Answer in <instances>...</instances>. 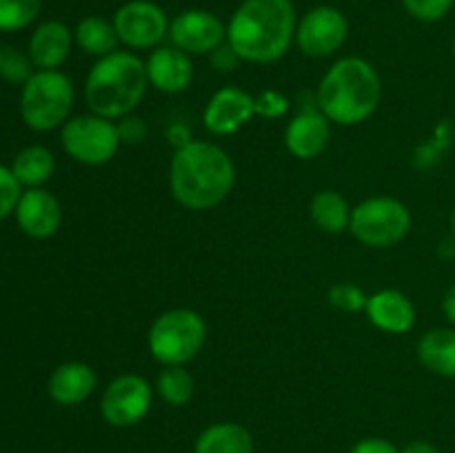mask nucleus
<instances>
[{"instance_id": "obj_1", "label": "nucleus", "mask_w": 455, "mask_h": 453, "mask_svg": "<svg viewBox=\"0 0 455 453\" xmlns=\"http://www.w3.org/2000/svg\"><path fill=\"white\" fill-rule=\"evenodd\" d=\"M298 13L293 0H243L227 22V44L249 65H271L291 49Z\"/></svg>"}, {"instance_id": "obj_2", "label": "nucleus", "mask_w": 455, "mask_h": 453, "mask_svg": "<svg viewBox=\"0 0 455 453\" xmlns=\"http://www.w3.org/2000/svg\"><path fill=\"white\" fill-rule=\"evenodd\" d=\"M235 185V167L222 147L191 140L173 151L169 163V191L180 207L209 211L229 198Z\"/></svg>"}, {"instance_id": "obj_3", "label": "nucleus", "mask_w": 455, "mask_h": 453, "mask_svg": "<svg viewBox=\"0 0 455 453\" xmlns=\"http://www.w3.org/2000/svg\"><path fill=\"white\" fill-rule=\"evenodd\" d=\"M382 83L376 67L360 56H345L324 71L315 91V107L338 127H354L376 114Z\"/></svg>"}, {"instance_id": "obj_4", "label": "nucleus", "mask_w": 455, "mask_h": 453, "mask_svg": "<svg viewBox=\"0 0 455 453\" xmlns=\"http://www.w3.org/2000/svg\"><path fill=\"white\" fill-rule=\"evenodd\" d=\"M147 89L145 60L136 52L118 49L92 65L84 78V100L92 114L120 120L138 109Z\"/></svg>"}, {"instance_id": "obj_5", "label": "nucleus", "mask_w": 455, "mask_h": 453, "mask_svg": "<svg viewBox=\"0 0 455 453\" xmlns=\"http://www.w3.org/2000/svg\"><path fill=\"white\" fill-rule=\"evenodd\" d=\"M207 342V322L203 315L187 306L167 309L151 322L147 346L156 362L163 367H187Z\"/></svg>"}, {"instance_id": "obj_6", "label": "nucleus", "mask_w": 455, "mask_h": 453, "mask_svg": "<svg viewBox=\"0 0 455 453\" xmlns=\"http://www.w3.org/2000/svg\"><path fill=\"white\" fill-rule=\"evenodd\" d=\"M74 83L60 69H36L22 84L20 118L34 131H53L71 118Z\"/></svg>"}, {"instance_id": "obj_7", "label": "nucleus", "mask_w": 455, "mask_h": 453, "mask_svg": "<svg viewBox=\"0 0 455 453\" xmlns=\"http://www.w3.org/2000/svg\"><path fill=\"white\" fill-rule=\"evenodd\" d=\"M411 231V211L391 195H373L351 211L349 234L360 244L371 249H389L403 242Z\"/></svg>"}, {"instance_id": "obj_8", "label": "nucleus", "mask_w": 455, "mask_h": 453, "mask_svg": "<svg viewBox=\"0 0 455 453\" xmlns=\"http://www.w3.org/2000/svg\"><path fill=\"white\" fill-rule=\"evenodd\" d=\"M60 145L71 160L87 167H100L114 160L120 149L116 120L96 114L71 115L60 127Z\"/></svg>"}, {"instance_id": "obj_9", "label": "nucleus", "mask_w": 455, "mask_h": 453, "mask_svg": "<svg viewBox=\"0 0 455 453\" xmlns=\"http://www.w3.org/2000/svg\"><path fill=\"white\" fill-rule=\"evenodd\" d=\"M116 34L129 52H151L169 38V16L154 0H127L111 18Z\"/></svg>"}, {"instance_id": "obj_10", "label": "nucleus", "mask_w": 455, "mask_h": 453, "mask_svg": "<svg viewBox=\"0 0 455 453\" xmlns=\"http://www.w3.org/2000/svg\"><path fill=\"white\" fill-rule=\"evenodd\" d=\"M154 386L138 373H123L105 386L100 398V416L116 429H127L145 420L154 404Z\"/></svg>"}, {"instance_id": "obj_11", "label": "nucleus", "mask_w": 455, "mask_h": 453, "mask_svg": "<svg viewBox=\"0 0 455 453\" xmlns=\"http://www.w3.org/2000/svg\"><path fill=\"white\" fill-rule=\"evenodd\" d=\"M349 36V20L333 4H318L298 18L293 44L309 58L333 56Z\"/></svg>"}, {"instance_id": "obj_12", "label": "nucleus", "mask_w": 455, "mask_h": 453, "mask_svg": "<svg viewBox=\"0 0 455 453\" xmlns=\"http://www.w3.org/2000/svg\"><path fill=\"white\" fill-rule=\"evenodd\" d=\"M169 43L194 56H212L227 43V22L209 9H185L169 22Z\"/></svg>"}, {"instance_id": "obj_13", "label": "nucleus", "mask_w": 455, "mask_h": 453, "mask_svg": "<svg viewBox=\"0 0 455 453\" xmlns=\"http://www.w3.org/2000/svg\"><path fill=\"white\" fill-rule=\"evenodd\" d=\"M256 115V98L244 89L227 84L218 89L203 111V124L213 136H231Z\"/></svg>"}, {"instance_id": "obj_14", "label": "nucleus", "mask_w": 455, "mask_h": 453, "mask_svg": "<svg viewBox=\"0 0 455 453\" xmlns=\"http://www.w3.org/2000/svg\"><path fill=\"white\" fill-rule=\"evenodd\" d=\"M145 69L149 87L158 89L160 93H169V96L187 91L196 76L194 58L173 47L172 43L151 49L145 60Z\"/></svg>"}, {"instance_id": "obj_15", "label": "nucleus", "mask_w": 455, "mask_h": 453, "mask_svg": "<svg viewBox=\"0 0 455 453\" xmlns=\"http://www.w3.org/2000/svg\"><path fill=\"white\" fill-rule=\"evenodd\" d=\"M13 218L22 234L34 240H44L52 238L60 229L62 209L52 191H47L44 187H36V189L22 191Z\"/></svg>"}, {"instance_id": "obj_16", "label": "nucleus", "mask_w": 455, "mask_h": 453, "mask_svg": "<svg viewBox=\"0 0 455 453\" xmlns=\"http://www.w3.org/2000/svg\"><path fill=\"white\" fill-rule=\"evenodd\" d=\"M331 140V123L314 107L293 115L284 129V147L298 160H314L327 149Z\"/></svg>"}, {"instance_id": "obj_17", "label": "nucleus", "mask_w": 455, "mask_h": 453, "mask_svg": "<svg viewBox=\"0 0 455 453\" xmlns=\"http://www.w3.org/2000/svg\"><path fill=\"white\" fill-rule=\"evenodd\" d=\"M74 44V29L67 22L44 20L31 31L27 53L36 69H60Z\"/></svg>"}, {"instance_id": "obj_18", "label": "nucleus", "mask_w": 455, "mask_h": 453, "mask_svg": "<svg viewBox=\"0 0 455 453\" xmlns=\"http://www.w3.org/2000/svg\"><path fill=\"white\" fill-rule=\"evenodd\" d=\"M364 314L378 331L394 333V336L411 331L416 324V306L409 300L407 293L398 289H380L371 293Z\"/></svg>"}, {"instance_id": "obj_19", "label": "nucleus", "mask_w": 455, "mask_h": 453, "mask_svg": "<svg viewBox=\"0 0 455 453\" xmlns=\"http://www.w3.org/2000/svg\"><path fill=\"white\" fill-rule=\"evenodd\" d=\"M98 376L87 362L71 360L58 364L47 382V393L60 407H78L96 391Z\"/></svg>"}, {"instance_id": "obj_20", "label": "nucleus", "mask_w": 455, "mask_h": 453, "mask_svg": "<svg viewBox=\"0 0 455 453\" xmlns=\"http://www.w3.org/2000/svg\"><path fill=\"white\" fill-rule=\"evenodd\" d=\"M418 360L427 371L440 378H455V329H429L418 340Z\"/></svg>"}, {"instance_id": "obj_21", "label": "nucleus", "mask_w": 455, "mask_h": 453, "mask_svg": "<svg viewBox=\"0 0 455 453\" xmlns=\"http://www.w3.org/2000/svg\"><path fill=\"white\" fill-rule=\"evenodd\" d=\"M194 453H253V435L240 422H216L200 431Z\"/></svg>"}, {"instance_id": "obj_22", "label": "nucleus", "mask_w": 455, "mask_h": 453, "mask_svg": "<svg viewBox=\"0 0 455 453\" xmlns=\"http://www.w3.org/2000/svg\"><path fill=\"white\" fill-rule=\"evenodd\" d=\"M74 43L78 44L80 52L98 60V58L118 52L120 40L114 22L107 20L105 16H84L74 27Z\"/></svg>"}, {"instance_id": "obj_23", "label": "nucleus", "mask_w": 455, "mask_h": 453, "mask_svg": "<svg viewBox=\"0 0 455 453\" xmlns=\"http://www.w3.org/2000/svg\"><path fill=\"white\" fill-rule=\"evenodd\" d=\"M351 211L347 198L333 189H323L311 198L309 216L311 222L324 234H345L349 231Z\"/></svg>"}, {"instance_id": "obj_24", "label": "nucleus", "mask_w": 455, "mask_h": 453, "mask_svg": "<svg viewBox=\"0 0 455 453\" xmlns=\"http://www.w3.org/2000/svg\"><path fill=\"white\" fill-rule=\"evenodd\" d=\"M53 169H56V158L43 145L25 147V149L18 151L12 163V171L16 180L22 185V189L44 187V182L52 180Z\"/></svg>"}, {"instance_id": "obj_25", "label": "nucleus", "mask_w": 455, "mask_h": 453, "mask_svg": "<svg viewBox=\"0 0 455 453\" xmlns=\"http://www.w3.org/2000/svg\"><path fill=\"white\" fill-rule=\"evenodd\" d=\"M154 389L169 407H187L196 393V380L187 367H163Z\"/></svg>"}, {"instance_id": "obj_26", "label": "nucleus", "mask_w": 455, "mask_h": 453, "mask_svg": "<svg viewBox=\"0 0 455 453\" xmlns=\"http://www.w3.org/2000/svg\"><path fill=\"white\" fill-rule=\"evenodd\" d=\"M43 0H0V31H20L38 18Z\"/></svg>"}, {"instance_id": "obj_27", "label": "nucleus", "mask_w": 455, "mask_h": 453, "mask_svg": "<svg viewBox=\"0 0 455 453\" xmlns=\"http://www.w3.org/2000/svg\"><path fill=\"white\" fill-rule=\"evenodd\" d=\"M36 67L29 53L12 44H0V78L12 84H25L34 76Z\"/></svg>"}, {"instance_id": "obj_28", "label": "nucleus", "mask_w": 455, "mask_h": 453, "mask_svg": "<svg viewBox=\"0 0 455 453\" xmlns=\"http://www.w3.org/2000/svg\"><path fill=\"white\" fill-rule=\"evenodd\" d=\"M329 302L345 314H358L367 309L369 296L354 282H338L329 289Z\"/></svg>"}, {"instance_id": "obj_29", "label": "nucleus", "mask_w": 455, "mask_h": 453, "mask_svg": "<svg viewBox=\"0 0 455 453\" xmlns=\"http://www.w3.org/2000/svg\"><path fill=\"white\" fill-rule=\"evenodd\" d=\"M404 12L418 22H438L453 9L455 0H400Z\"/></svg>"}, {"instance_id": "obj_30", "label": "nucleus", "mask_w": 455, "mask_h": 453, "mask_svg": "<svg viewBox=\"0 0 455 453\" xmlns=\"http://www.w3.org/2000/svg\"><path fill=\"white\" fill-rule=\"evenodd\" d=\"M22 185L13 176L12 167L0 164V222L16 211V204L22 195Z\"/></svg>"}, {"instance_id": "obj_31", "label": "nucleus", "mask_w": 455, "mask_h": 453, "mask_svg": "<svg viewBox=\"0 0 455 453\" xmlns=\"http://www.w3.org/2000/svg\"><path fill=\"white\" fill-rule=\"evenodd\" d=\"M287 109L289 100L283 93L274 91V89H269V91L260 93V96L256 98V115H265V118L275 120L280 118V115L287 114Z\"/></svg>"}, {"instance_id": "obj_32", "label": "nucleus", "mask_w": 455, "mask_h": 453, "mask_svg": "<svg viewBox=\"0 0 455 453\" xmlns=\"http://www.w3.org/2000/svg\"><path fill=\"white\" fill-rule=\"evenodd\" d=\"M116 124H118V136L123 145H140L147 138V124L133 114L116 120Z\"/></svg>"}, {"instance_id": "obj_33", "label": "nucleus", "mask_w": 455, "mask_h": 453, "mask_svg": "<svg viewBox=\"0 0 455 453\" xmlns=\"http://www.w3.org/2000/svg\"><path fill=\"white\" fill-rule=\"evenodd\" d=\"M349 453H400V449L385 438H364L355 442Z\"/></svg>"}, {"instance_id": "obj_34", "label": "nucleus", "mask_w": 455, "mask_h": 453, "mask_svg": "<svg viewBox=\"0 0 455 453\" xmlns=\"http://www.w3.org/2000/svg\"><path fill=\"white\" fill-rule=\"evenodd\" d=\"M212 62H213V67H216V69H220V71H234L235 67L240 65V58L235 56V52L234 49L229 47V44H222L220 49H216V52L212 53Z\"/></svg>"}, {"instance_id": "obj_35", "label": "nucleus", "mask_w": 455, "mask_h": 453, "mask_svg": "<svg viewBox=\"0 0 455 453\" xmlns=\"http://www.w3.org/2000/svg\"><path fill=\"white\" fill-rule=\"evenodd\" d=\"M167 136H169V142H172L176 149H180V147L189 145V142H191L189 129H187L185 124H172V127H169Z\"/></svg>"}, {"instance_id": "obj_36", "label": "nucleus", "mask_w": 455, "mask_h": 453, "mask_svg": "<svg viewBox=\"0 0 455 453\" xmlns=\"http://www.w3.org/2000/svg\"><path fill=\"white\" fill-rule=\"evenodd\" d=\"M443 314L444 318L455 327V282L444 291L443 296Z\"/></svg>"}, {"instance_id": "obj_37", "label": "nucleus", "mask_w": 455, "mask_h": 453, "mask_svg": "<svg viewBox=\"0 0 455 453\" xmlns=\"http://www.w3.org/2000/svg\"><path fill=\"white\" fill-rule=\"evenodd\" d=\"M400 453H440V451L435 444L427 442V440H411V442L404 444V447L400 449Z\"/></svg>"}, {"instance_id": "obj_38", "label": "nucleus", "mask_w": 455, "mask_h": 453, "mask_svg": "<svg viewBox=\"0 0 455 453\" xmlns=\"http://www.w3.org/2000/svg\"><path fill=\"white\" fill-rule=\"evenodd\" d=\"M451 234H453V238H455V207H453V211H451Z\"/></svg>"}, {"instance_id": "obj_39", "label": "nucleus", "mask_w": 455, "mask_h": 453, "mask_svg": "<svg viewBox=\"0 0 455 453\" xmlns=\"http://www.w3.org/2000/svg\"><path fill=\"white\" fill-rule=\"evenodd\" d=\"M451 52H453V58H455V38H453V44H451Z\"/></svg>"}]
</instances>
